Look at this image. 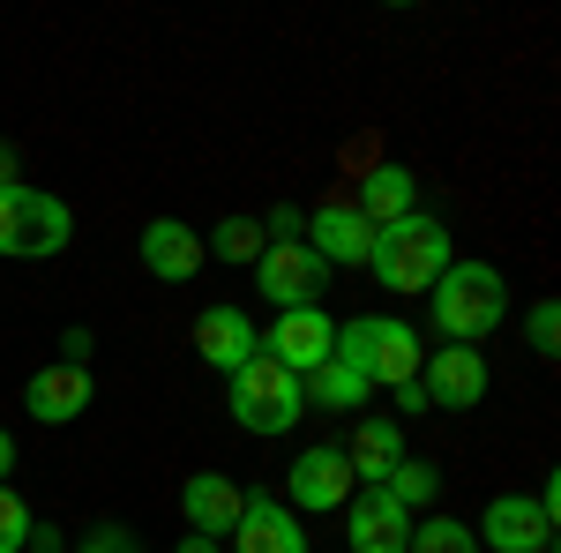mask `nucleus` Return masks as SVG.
<instances>
[{"instance_id": "obj_1", "label": "nucleus", "mask_w": 561, "mask_h": 553, "mask_svg": "<svg viewBox=\"0 0 561 553\" xmlns=\"http://www.w3.org/2000/svg\"><path fill=\"white\" fill-rule=\"evenodd\" d=\"M427 314H434V330H442V344H479V337H494V330L510 322V277H502L494 262L457 255V262H449V269L427 285Z\"/></svg>"}, {"instance_id": "obj_2", "label": "nucleus", "mask_w": 561, "mask_h": 553, "mask_svg": "<svg viewBox=\"0 0 561 553\" xmlns=\"http://www.w3.org/2000/svg\"><path fill=\"white\" fill-rule=\"evenodd\" d=\"M449 262H457V240L427 210H404V217H389V224H375V247H367V269H375L382 292H427Z\"/></svg>"}, {"instance_id": "obj_3", "label": "nucleus", "mask_w": 561, "mask_h": 553, "mask_svg": "<svg viewBox=\"0 0 561 553\" xmlns=\"http://www.w3.org/2000/svg\"><path fill=\"white\" fill-rule=\"evenodd\" d=\"M330 359L352 367L359 382L397 389V382H420L427 344H420L412 322H397V314H352V322H337V352H330Z\"/></svg>"}, {"instance_id": "obj_4", "label": "nucleus", "mask_w": 561, "mask_h": 553, "mask_svg": "<svg viewBox=\"0 0 561 553\" xmlns=\"http://www.w3.org/2000/svg\"><path fill=\"white\" fill-rule=\"evenodd\" d=\"M76 240V217H68V203L60 195H45V187H0V255L8 262H45L60 255Z\"/></svg>"}, {"instance_id": "obj_5", "label": "nucleus", "mask_w": 561, "mask_h": 553, "mask_svg": "<svg viewBox=\"0 0 561 553\" xmlns=\"http://www.w3.org/2000/svg\"><path fill=\"white\" fill-rule=\"evenodd\" d=\"M225 404H232V419L248 426V434H293L307 419V396H300V375H285L277 359H248L240 375H225Z\"/></svg>"}, {"instance_id": "obj_6", "label": "nucleus", "mask_w": 561, "mask_h": 553, "mask_svg": "<svg viewBox=\"0 0 561 553\" xmlns=\"http://www.w3.org/2000/svg\"><path fill=\"white\" fill-rule=\"evenodd\" d=\"M255 352H262V359H277L285 375H300V382H307V375H314V367L337 352V322H330L322 307H285V314H277V322L255 337Z\"/></svg>"}, {"instance_id": "obj_7", "label": "nucleus", "mask_w": 561, "mask_h": 553, "mask_svg": "<svg viewBox=\"0 0 561 553\" xmlns=\"http://www.w3.org/2000/svg\"><path fill=\"white\" fill-rule=\"evenodd\" d=\"M352 494H359V479H352L345 449H300L285 471V509L293 516H337Z\"/></svg>"}, {"instance_id": "obj_8", "label": "nucleus", "mask_w": 561, "mask_h": 553, "mask_svg": "<svg viewBox=\"0 0 561 553\" xmlns=\"http://www.w3.org/2000/svg\"><path fill=\"white\" fill-rule=\"evenodd\" d=\"M255 292L277 299V314H285V307H322V292H330V262L314 255L307 240H293V247H262L255 255Z\"/></svg>"}, {"instance_id": "obj_9", "label": "nucleus", "mask_w": 561, "mask_h": 553, "mask_svg": "<svg viewBox=\"0 0 561 553\" xmlns=\"http://www.w3.org/2000/svg\"><path fill=\"white\" fill-rule=\"evenodd\" d=\"M472 539H479V553H554V516L531 494H494Z\"/></svg>"}, {"instance_id": "obj_10", "label": "nucleus", "mask_w": 561, "mask_h": 553, "mask_svg": "<svg viewBox=\"0 0 561 553\" xmlns=\"http://www.w3.org/2000/svg\"><path fill=\"white\" fill-rule=\"evenodd\" d=\"M420 389H427V404L442 412H472L479 396H486V352L479 344H442L420 359Z\"/></svg>"}, {"instance_id": "obj_11", "label": "nucleus", "mask_w": 561, "mask_h": 553, "mask_svg": "<svg viewBox=\"0 0 561 553\" xmlns=\"http://www.w3.org/2000/svg\"><path fill=\"white\" fill-rule=\"evenodd\" d=\"M90 396H98V375L60 359V367H38V375L23 382V412H31L38 426H68V419L90 412Z\"/></svg>"}, {"instance_id": "obj_12", "label": "nucleus", "mask_w": 561, "mask_h": 553, "mask_svg": "<svg viewBox=\"0 0 561 553\" xmlns=\"http://www.w3.org/2000/svg\"><path fill=\"white\" fill-rule=\"evenodd\" d=\"M345 539L352 553H404L412 546V509H397L382 486H359L345 502Z\"/></svg>"}, {"instance_id": "obj_13", "label": "nucleus", "mask_w": 561, "mask_h": 553, "mask_svg": "<svg viewBox=\"0 0 561 553\" xmlns=\"http://www.w3.org/2000/svg\"><path fill=\"white\" fill-rule=\"evenodd\" d=\"M314 255L330 262V269H367V247H375V224L352 210V203H322V210H307V232H300Z\"/></svg>"}, {"instance_id": "obj_14", "label": "nucleus", "mask_w": 561, "mask_h": 553, "mask_svg": "<svg viewBox=\"0 0 561 553\" xmlns=\"http://www.w3.org/2000/svg\"><path fill=\"white\" fill-rule=\"evenodd\" d=\"M240 502H248V486H240V479H225V471H195V479L180 486V516H187V531H195V539H232Z\"/></svg>"}, {"instance_id": "obj_15", "label": "nucleus", "mask_w": 561, "mask_h": 553, "mask_svg": "<svg viewBox=\"0 0 561 553\" xmlns=\"http://www.w3.org/2000/svg\"><path fill=\"white\" fill-rule=\"evenodd\" d=\"M135 255H142V269H150V277H165V285H187V277L210 262V247H203V232H195V224H180V217H150Z\"/></svg>"}, {"instance_id": "obj_16", "label": "nucleus", "mask_w": 561, "mask_h": 553, "mask_svg": "<svg viewBox=\"0 0 561 553\" xmlns=\"http://www.w3.org/2000/svg\"><path fill=\"white\" fill-rule=\"evenodd\" d=\"M232 546L240 553H307V523L277 494H248L240 523H232Z\"/></svg>"}, {"instance_id": "obj_17", "label": "nucleus", "mask_w": 561, "mask_h": 553, "mask_svg": "<svg viewBox=\"0 0 561 553\" xmlns=\"http://www.w3.org/2000/svg\"><path fill=\"white\" fill-rule=\"evenodd\" d=\"M255 337L262 330L240 314V307H203V314H195V352L210 359L217 375H240V367L255 359Z\"/></svg>"}, {"instance_id": "obj_18", "label": "nucleus", "mask_w": 561, "mask_h": 553, "mask_svg": "<svg viewBox=\"0 0 561 553\" xmlns=\"http://www.w3.org/2000/svg\"><path fill=\"white\" fill-rule=\"evenodd\" d=\"M345 464H352V479H359V486H382L389 471L404 464V434H397V419H359V426H352Z\"/></svg>"}, {"instance_id": "obj_19", "label": "nucleus", "mask_w": 561, "mask_h": 553, "mask_svg": "<svg viewBox=\"0 0 561 553\" xmlns=\"http://www.w3.org/2000/svg\"><path fill=\"white\" fill-rule=\"evenodd\" d=\"M412 195H420V180H412L404 165H375L367 180H359V203H352V210L367 217V224H389V217L412 210Z\"/></svg>"}, {"instance_id": "obj_20", "label": "nucleus", "mask_w": 561, "mask_h": 553, "mask_svg": "<svg viewBox=\"0 0 561 553\" xmlns=\"http://www.w3.org/2000/svg\"><path fill=\"white\" fill-rule=\"evenodd\" d=\"M300 396H307V404H322V412H359V404L375 396V382H359L352 367H337V359H322V367H314V375L300 382Z\"/></svg>"}, {"instance_id": "obj_21", "label": "nucleus", "mask_w": 561, "mask_h": 553, "mask_svg": "<svg viewBox=\"0 0 561 553\" xmlns=\"http://www.w3.org/2000/svg\"><path fill=\"white\" fill-rule=\"evenodd\" d=\"M382 494L397 502V509H412V516H420V509H434V494H442V471L420 464V457H404V464H397V471L382 479Z\"/></svg>"}, {"instance_id": "obj_22", "label": "nucleus", "mask_w": 561, "mask_h": 553, "mask_svg": "<svg viewBox=\"0 0 561 553\" xmlns=\"http://www.w3.org/2000/svg\"><path fill=\"white\" fill-rule=\"evenodd\" d=\"M404 553H479V539L457 516H412V546Z\"/></svg>"}, {"instance_id": "obj_23", "label": "nucleus", "mask_w": 561, "mask_h": 553, "mask_svg": "<svg viewBox=\"0 0 561 553\" xmlns=\"http://www.w3.org/2000/svg\"><path fill=\"white\" fill-rule=\"evenodd\" d=\"M203 247H217V262H248V269H255V255L270 247V240H262V217H225Z\"/></svg>"}, {"instance_id": "obj_24", "label": "nucleus", "mask_w": 561, "mask_h": 553, "mask_svg": "<svg viewBox=\"0 0 561 553\" xmlns=\"http://www.w3.org/2000/svg\"><path fill=\"white\" fill-rule=\"evenodd\" d=\"M524 344H531V359H561V307L554 299H539L524 314Z\"/></svg>"}, {"instance_id": "obj_25", "label": "nucleus", "mask_w": 561, "mask_h": 553, "mask_svg": "<svg viewBox=\"0 0 561 553\" xmlns=\"http://www.w3.org/2000/svg\"><path fill=\"white\" fill-rule=\"evenodd\" d=\"M31 523H38L31 502H23L15 486H0V553H23V546H31Z\"/></svg>"}, {"instance_id": "obj_26", "label": "nucleus", "mask_w": 561, "mask_h": 553, "mask_svg": "<svg viewBox=\"0 0 561 553\" xmlns=\"http://www.w3.org/2000/svg\"><path fill=\"white\" fill-rule=\"evenodd\" d=\"M300 232H307V210H300V203H277V210L262 217V240H270V247H293Z\"/></svg>"}, {"instance_id": "obj_27", "label": "nucleus", "mask_w": 561, "mask_h": 553, "mask_svg": "<svg viewBox=\"0 0 561 553\" xmlns=\"http://www.w3.org/2000/svg\"><path fill=\"white\" fill-rule=\"evenodd\" d=\"M76 553H135V531H128V523H90Z\"/></svg>"}, {"instance_id": "obj_28", "label": "nucleus", "mask_w": 561, "mask_h": 553, "mask_svg": "<svg viewBox=\"0 0 561 553\" xmlns=\"http://www.w3.org/2000/svg\"><path fill=\"white\" fill-rule=\"evenodd\" d=\"M397 412H434L427 389H420V382H397Z\"/></svg>"}, {"instance_id": "obj_29", "label": "nucleus", "mask_w": 561, "mask_h": 553, "mask_svg": "<svg viewBox=\"0 0 561 553\" xmlns=\"http://www.w3.org/2000/svg\"><path fill=\"white\" fill-rule=\"evenodd\" d=\"M31 553H60V531L53 523H31Z\"/></svg>"}, {"instance_id": "obj_30", "label": "nucleus", "mask_w": 561, "mask_h": 553, "mask_svg": "<svg viewBox=\"0 0 561 553\" xmlns=\"http://www.w3.org/2000/svg\"><path fill=\"white\" fill-rule=\"evenodd\" d=\"M8 471H15V434L0 426V486H8Z\"/></svg>"}, {"instance_id": "obj_31", "label": "nucleus", "mask_w": 561, "mask_h": 553, "mask_svg": "<svg viewBox=\"0 0 561 553\" xmlns=\"http://www.w3.org/2000/svg\"><path fill=\"white\" fill-rule=\"evenodd\" d=\"M0 187H15V150L0 142Z\"/></svg>"}, {"instance_id": "obj_32", "label": "nucleus", "mask_w": 561, "mask_h": 553, "mask_svg": "<svg viewBox=\"0 0 561 553\" xmlns=\"http://www.w3.org/2000/svg\"><path fill=\"white\" fill-rule=\"evenodd\" d=\"M180 553H217V539H180Z\"/></svg>"}, {"instance_id": "obj_33", "label": "nucleus", "mask_w": 561, "mask_h": 553, "mask_svg": "<svg viewBox=\"0 0 561 553\" xmlns=\"http://www.w3.org/2000/svg\"><path fill=\"white\" fill-rule=\"evenodd\" d=\"M135 553H142V546H135Z\"/></svg>"}]
</instances>
